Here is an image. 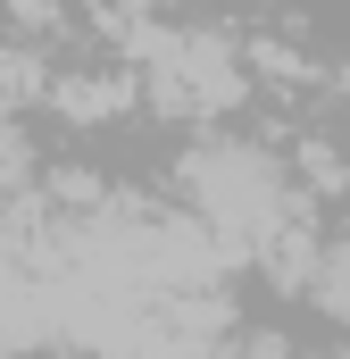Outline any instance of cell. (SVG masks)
I'll use <instances>...</instances> for the list:
<instances>
[{
  "instance_id": "obj_2",
  "label": "cell",
  "mask_w": 350,
  "mask_h": 359,
  "mask_svg": "<svg viewBox=\"0 0 350 359\" xmlns=\"http://www.w3.org/2000/svg\"><path fill=\"white\" fill-rule=\"evenodd\" d=\"M117 100H125L117 84H67V92H59V109H67V117H108Z\"/></svg>"
},
{
  "instance_id": "obj_3",
  "label": "cell",
  "mask_w": 350,
  "mask_h": 359,
  "mask_svg": "<svg viewBox=\"0 0 350 359\" xmlns=\"http://www.w3.org/2000/svg\"><path fill=\"white\" fill-rule=\"evenodd\" d=\"M8 8H17V34H42L50 25V0H8Z\"/></svg>"
},
{
  "instance_id": "obj_1",
  "label": "cell",
  "mask_w": 350,
  "mask_h": 359,
  "mask_svg": "<svg viewBox=\"0 0 350 359\" xmlns=\"http://www.w3.org/2000/svg\"><path fill=\"white\" fill-rule=\"evenodd\" d=\"M192 192L225 217V226H275V209H284V192H275V168H267L259 151H200V168H192Z\"/></svg>"
}]
</instances>
